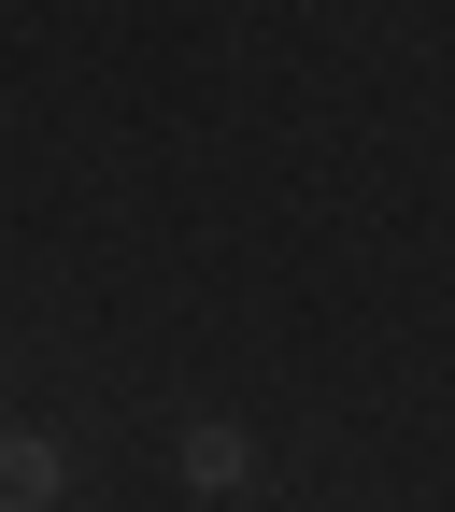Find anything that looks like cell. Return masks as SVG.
I'll list each match as a JSON object with an SVG mask.
<instances>
[{"label": "cell", "mask_w": 455, "mask_h": 512, "mask_svg": "<svg viewBox=\"0 0 455 512\" xmlns=\"http://www.w3.org/2000/svg\"><path fill=\"white\" fill-rule=\"evenodd\" d=\"M171 470L200 484V498H242V484H256V441H242L228 413H200V427H171Z\"/></svg>", "instance_id": "6da1fadb"}, {"label": "cell", "mask_w": 455, "mask_h": 512, "mask_svg": "<svg viewBox=\"0 0 455 512\" xmlns=\"http://www.w3.org/2000/svg\"><path fill=\"white\" fill-rule=\"evenodd\" d=\"M57 498H72V456L43 427H0V512H57Z\"/></svg>", "instance_id": "7a4b0ae2"}]
</instances>
